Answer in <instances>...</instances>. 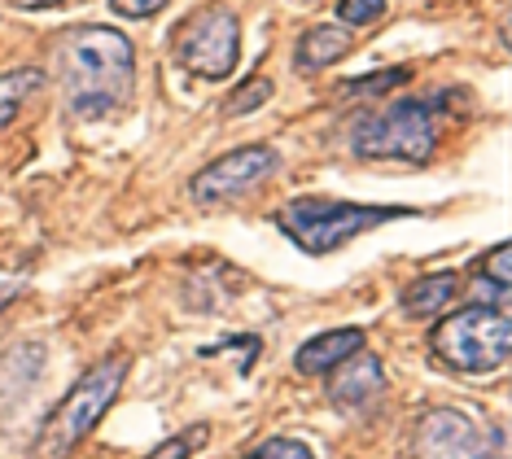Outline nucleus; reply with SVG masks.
<instances>
[{
  "instance_id": "obj_22",
  "label": "nucleus",
  "mask_w": 512,
  "mask_h": 459,
  "mask_svg": "<svg viewBox=\"0 0 512 459\" xmlns=\"http://www.w3.org/2000/svg\"><path fill=\"white\" fill-rule=\"evenodd\" d=\"M9 298H14V289H5V293H0V311H5V302H9Z\"/></svg>"
},
{
  "instance_id": "obj_8",
  "label": "nucleus",
  "mask_w": 512,
  "mask_h": 459,
  "mask_svg": "<svg viewBox=\"0 0 512 459\" xmlns=\"http://www.w3.org/2000/svg\"><path fill=\"white\" fill-rule=\"evenodd\" d=\"M276 167H281V153L272 145H241V149L224 153L219 162H211V167L197 171L189 180V197L193 202H228V197H237L259 180H267Z\"/></svg>"
},
{
  "instance_id": "obj_4",
  "label": "nucleus",
  "mask_w": 512,
  "mask_h": 459,
  "mask_svg": "<svg viewBox=\"0 0 512 459\" xmlns=\"http://www.w3.org/2000/svg\"><path fill=\"white\" fill-rule=\"evenodd\" d=\"M434 355L464 376H486L508 363L512 320L508 306H460L434 328Z\"/></svg>"
},
{
  "instance_id": "obj_17",
  "label": "nucleus",
  "mask_w": 512,
  "mask_h": 459,
  "mask_svg": "<svg viewBox=\"0 0 512 459\" xmlns=\"http://www.w3.org/2000/svg\"><path fill=\"white\" fill-rule=\"evenodd\" d=\"M246 459H316V455H311V446L298 442V438H267V442L254 446Z\"/></svg>"
},
{
  "instance_id": "obj_1",
  "label": "nucleus",
  "mask_w": 512,
  "mask_h": 459,
  "mask_svg": "<svg viewBox=\"0 0 512 459\" xmlns=\"http://www.w3.org/2000/svg\"><path fill=\"white\" fill-rule=\"evenodd\" d=\"M66 105L79 119H110L132 101L136 88V49L114 27H71L57 40Z\"/></svg>"
},
{
  "instance_id": "obj_7",
  "label": "nucleus",
  "mask_w": 512,
  "mask_h": 459,
  "mask_svg": "<svg viewBox=\"0 0 512 459\" xmlns=\"http://www.w3.org/2000/svg\"><path fill=\"white\" fill-rule=\"evenodd\" d=\"M241 57V22L228 5H206L176 31V62L197 79H228Z\"/></svg>"
},
{
  "instance_id": "obj_16",
  "label": "nucleus",
  "mask_w": 512,
  "mask_h": 459,
  "mask_svg": "<svg viewBox=\"0 0 512 459\" xmlns=\"http://www.w3.org/2000/svg\"><path fill=\"white\" fill-rule=\"evenodd\" d=\"M206 438H211V429L206 425H189L180 438H171V442H162L158 451H149V459H189L193 451H202Z\"/></svg>"
},
{
  "instance_id": "obj_15",
  "label": "nucleus",
  "mask_w": 512,
  "mask_h": 459,
  "mask_svg": "<svg viewBox=\"0 0 512 459\" xmlns=\"http://www.w3.org/2000/svg\"><path fill=\"white\" fill-rule=\"evenodd\" d=\"M407 70L394 66V70H381V75H368V79H351V84H342L337 92H346V97H372V92H390V88H403L407 84Z\"/></svg>"
},
{
  "instance_id": "obj_18",
  "label": "nucleus",
  "mask_w": 512,
  "mask_h": 459,
  "mask_svg": "<svg viewBox=\"0 0 512 459\" xmlns=\"http://www.w3.org/2000/svg\"><path fill=\"white\" fill-rule=\"evenodd\" d=\"M272 97V79H250L246 88H237V97H228V105H224V114H250V110H259V105Z\"/></svg>"
},
{
  "instance_id": "obj_13",
  "label": "nucleus",
  "mask_w": 512,
  "mask_h": 459,
  "mask_svg": "<svg viewBox=\"0 0 512 459\" xmlns=\"http://www.w3.org/2000/svg\"><path fill=\"white\" fill-rule=\"evenodd\" d=\"M44 88V70L36 66H22V70H9V75H0V127H9L18 119L22 101L36 97Z\"/></svg>"
},
{
  "instance_id": "obj_2",
  "label": "nucleus",
  "mask_w": 512,
  "mask_h": 459,
  "mask_svg": "<svg viewBox=\"0 0 512 459\" xmlns=\"http://www.w3.org/2000/svg\"><path fill=\"white\" fill-rule=\"evenodd\" d=\"M123 381H127V355H110V359L92 363V368L75 381V390L49 411V420H44V429L36 438V455L40 459H66L71 455L75 446L97 429V420L114 407Z\"/></svg>"
},
{
  "instance_id": "obj_3",
  "label": "nucleus",
  "mask_w": 512,
  "mask_h": 459,
  "mask_svg": "<svg viewBox=\"0 0 512 459\" xmlns=\"http://www.w3.org/2000/svg\"><path fill=\"white\" fill-rule=\"evenodd\" d=\"M412 210L403 206H359V202H337V197H294L276 210V228L285 232L298 250L307 254H333L337 245L368 228H381L390 219H407Z\"/></svg>"
},
{
  "instance_id": "obj_20",
  "label": "nucleus",
  "mask_w": 512,
  "mask_h": 459,
  "mask_svg": "<svg viewBox=\"0 0 512 459\" xmlns=\"http://www.w3.org/2000/svg\"><path fill=\"white\" fill-rule=\"evenodd\" d=\"M110 5L123 18H154L158 9H167V0H110Z\"/></svg>"
},
{
  "instance_id": "obj_21",
  "label": "nucleus",
  "mask_w": 512,
  "mask_h": 459,
  "mask_svg": "<svg viewBox=\"0 0 512 459\" xmlns=\"http://www.w3.org/2000/svg\"><path fill=\"white\" fill-rule=\"evenodd\" d=\"M66 5V0H18V9H57Z\"/></svg>"
},
{
  "instance_id": "obj_19",
  "label": "nucleus",
  "mask_w": 512,
  "mask_h": 459,
  "mask_svg": "<svg viewBox=\"0 0 512 459\" xmlns=\"http://www.w3.org/2000/svg\"><path fill=\"white\" fill-rule=\"evenodd\" d=\"M381 14H386V0H342V5H337V18L351 22V27L377 22Z\"/></svg>"
},
{
  "instance_id": "obj_10",
  "label": "nucleus",
  "mask_w": 512,
  "mask_h": 459,
  "mask_svg": "<svg viewBox=\"0 0 512 459\" xmlns=\"http://www.w3.org/2000/svg\"><path fill=\"white\" fill-rule=\"evenodd\" d=\"M355 350H364V328H333V333L311 337L307 346L294 355V368L302 376H316V372H333L342 359H351Z\"/></svg>"
},
{
  "instance_id": "obj_6",
  "label": "nucleus",
  "mask_w": 512,
  "mask_h": 459,
  "mask_svg": "<svg viewBox=\"0 0 512 459\" xmlns=\"http://www.w3.org/2000/svg\"><path fill=\"white\" fill-rule=\"evenodd\" d=\"M412 459H508V438L469 407H429L412 429Z\"/></svg>"
},
{
  "instance_id": "obj_12",
  "label": "nucleus",
  "mask_w": 512,
  "mask_h": 459,
  "mask_svg": "<svg viewBox=\"0 0 512 459\" xmlns=\"http://www.w3.org/2000/svg\"><path fill=\"white\" fill-rule=\"evenodd\" d=\"M460 289V276L456 272H434V276H421L416 285H407L403 293V311L416 315V320H425V315H438L442 306H451Z\"/></svg>"
},
{
  "instance_id": "obj_9",
  "label": "nucleus",
  "mask_w": 512,
  "mask_h": 459,
  "mask_svg": "<svg viewBox=\"0 0 512 459\" xmlns=\"http://www.w3.org/2000/svg\"><path fill=\"white\" fill-rule=\"evenodd\" d=\"M381 394H386V368H381V359L368 355V350H355L351 359H342L333 368L329 398L342 411H368Z\"/></svg>"
},
{
  "instance_id": "obj_11",
  "label": "nucleus",
  "mask_w": 512,
  "mask_h": 459,
  "mask_svg": "<svg viewBox=\"0 0 512 459\" xmlns=\"http://www.w3.org/2000/svg\"><path fill=\"white\" fill-rule=\"evenodd\" d=\"M351 53V31L342 27V22H320V27L302 31L298 35V49H294V62L298 70H324L333 62H342V57Z\"/></svg>"
},
{
  "instance_id": "obj_5",
  "label": "nucleus",
  "mask_w": 512,
  "mask_h": 459,
  "mask_svg": "<svg viewBox=\"0 0 512 459\" xmlns=\"http://www.w3.org/2000/svg\"><path fill=\"white\" fill-rule=\"evenodd\" d=\"M434 145H438L434 105L416 97H403L390 110L368 114L351 140L359 158H399V162H416V167H425L434 158Z\"/></svg>"
},
{
  "instance_id": "obj_14",
  "label": "nucleus",
  "mask_w": 512,
  "mask_h": 459,
  "mask_svg": "<svg viewBox=\"0 0 512 459\" xmlns=\"http://www.w3.org/2000/svg\"><path fill=\"white\" fill-rule=\"evenodd\" d=\"M477 276H486V280H491V285L508 298V285H512V245L499 241L491 254L477 258Z\"/></svg>"
}]
</instances>
